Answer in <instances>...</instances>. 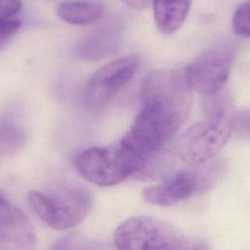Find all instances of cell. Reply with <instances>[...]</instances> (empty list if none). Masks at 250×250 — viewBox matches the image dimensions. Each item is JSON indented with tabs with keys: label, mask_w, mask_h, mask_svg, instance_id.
Returning <instances> with one entry per match:
<instances>
[{
	"label": "cell",
	"mask_w": 250,
	"mask_h": 250,
	"mask_svg": "<svg viewBox=\"0 0 250 250\" xmlns=\"http://www.w3.org/2000/svg\"><path fill=\"white\" fill-rule=\"evenodd\" d=\"M184 74L173 69L148 72L141 85L142 108L119 142L142 156L158 150L179 131L192 104Z\"/></svg>",
	"instance_id": "1"
},
{
	"label": "cell",
	"mask_w": 250,
	"mask_h": 250,
	"mask_svg": "<svg viewBox=\"0 0 250 250\" xmlns=\"http://www.w3.org/2000/svg\"><path fill=\"white\" fill-rule=\"evenodd\" d=\"M208 97L206 119L189 126L176 144V153L191 167L211 160L228 143L232 132L228 98L217 93Z\"/></svg>",
	"instance_id": "2"
},
{
	"label": "cell",
	"mask_w": 250,
	"mask_h": 250,
	"mask_svg": "<svg viewBox=\"0 0 250 250\" xmlns=\"http://www.w3.org/2000/svg\"><path fill=\"white\" fill-rule=\"evenodd\" d=\"M27 200L34 213L50 228L67 229L82 223L89 215L91 194L79 187H63L52 193L28 192Z\"/></svg>",
	"instance_id": "3"
},
{
	"label": "cell",
	"mask_w": 250,
	"mask_h": 250,
	"mask_svg": "<svg viewBox=\"0 0 250 250\" xmlns=\"http://www.w3.org/2000/svg\"><path fill=\"white\" fill-rule=\"evenodd\" d=\"M139 164V156L119 144L92 146L74 158L77 173L87 182L100 187L117 185L132 178Z\"/></svg>",
	"instance_id": "4"
},
{
	"label": "cell",
	"mask_w": 250,
	"mask_h": 250,
	"mask_svg": "<svg viewBox=\"0 0 250 250\" xmlns=\"http://www.w3.org/2000/svg\"><path fill=\"white\" fill-rule=\"evenodd\" d=\"M113 242L121 250L192 248L179 229L150 216H137L121 223L113 232Z\"/></svg>",
	"instance_id": "5"
},
{
	"label": "cell",
	"mask_w": 250,
	"mask_h": 250,
	"mask_svg": "<svg viewBox=\"0 0 250 250\" xmlns=\"http://www.w3.org/2000/svg\"><path fill=\"white\" fill-rule=\"evenodd\" d=\"M223 163L214 161L193 166V169L169 174L154 186L143 191L144 199L152 205L168 207L193 194L211 188L224 172Z\"/></svg>",
	"instance_id": "6"
},
{
	"label": "cell",
	"mask_w": 250,
	"mask_h": 250,
	"mask_svg": "<svg viewBox=\"0 0 250 250\" xmlns=\"http://www.w3.org/2000/svg\"><path fill=\"white\" fill-rule=\"evenodd\" d=\"M233 52L228 45L208 48L185 68L184 77L192 91L207 97L219 92L228 80Z\"/></svg>",
	"instance_id": "7"
},
{
	"label": "cell",
	"mask_w": 250,
	"mask_h": 250,
	"mask_svg": "<svg viewBox=\"0 0 250 250\" xmlns=\"http://www.w3.org/2000/svg\"><path fill=\"white\" fill-rule=\"evenodd\" d=\"M139 66L136 56L123 57L102 66L85 84L83 101L91 110L105 106L134 77Z\"/></svg>",
	"instance_id": "8"
},
{
	"label": "cell",
	"mask_w": 250,
	"mask_h": 250,
	"mask_svg": "<svg viewBox=\"0 0 250 250\" xmlns=\"http://www.w3.org/2000/svg\"><path fill=\"white\" fill-rule=\"evenodd\" d=\"M35 246V230L26 215L0 194V250H27Z\"/></svg>",
	"instance_id": "9"
},
{
	"label": "cell",
	"mask_w": 250,
	"mask_h": 250,
	"mask_svg": "<svg viewBox=\"0 0 250 250\" xmlns=\"http://www.w3.org/2000/svg\"><path fill=\"white\" fill-rule=\"evenodd\" d=\"M123 25L117 20L108 21L87 34L74 47L75 55L83 60L97 61L113 54L122 40Z\"/></svg>",
	"instance_id": "10"
},
{
	"label": "cell",
	"mask_w": 250,
	"mask_h": 250,
	"mask_svg": "<svg viewBox=\"0 0 250 250\" xmlns=\"http://www.w3.org/2000/svg\"><path fill=\"white\" fill-rule=\"evenodd\" d=\"M192 0H154L153 18L163 34L176 32L186 21Z\"/></svg>",
	"instance_id": "11"
},
{
	"label": "cell",
	"mask_w": 250,
	"mask_h": 250,
	"mask_svg": "<svg viewBox=\"0 0 250 250\" xmlns=\"http://www.w3.org/2000/svg\"><path fill=\"white\" fill-rule=\"evenodd\" d=\"M104 8L100 3L89 1H73L62 3L58 9V16L71 24H89L102 18Z\"/></svg>",
	"instance_id": "12"
},
{
	"label": "cell",
	"mask_w": 250,
	"mask_h": 250,
	"mask_svg": "<svg viewBox=\"0 0 250 250\" xmlns=\"http://www.w3.org/2000/svg\"><path fill=\"white\" fill-rule=\"evenodd\" d=\"M24 132L14 125L0 123V152H13L25 143Z\"/></svg>",
	"instance_id": "13"
},
{
	"label": "cell",
	"mask_w": 250,
	"mask_h": 250,
	"mask_svg": "<svg viewBox=\"0 0 250 250\" xmlns=\"http://www.w3.org/2000/svg\"><path fill=\"white\" fill-rule=\"evenodd\" d=\"M232 30L239 36L249 37V2L242 3L232 18Z\"/></svg>",
	"instance_id": "14"
},
{
	"label": "cell",
	"mask_w": 250,
	"mask_h": 250,
	"mask_svg": "<svg viewBox=\"0 0 250 250\" xmlns=\"http://www.w3.org/2000/svg\"><path fill=\"white\" fill-rule=\"evenodd\" d=\"M99 246L95 245L93 240H90L88 237L80 235L78 233H71L69 235H66L62 237L61 240L57 242L56 245H54V248L56 249H79V248H97Z\"/></svg>",
	"instance_id": "15"
},
{
	"label": "cell",
	"mask_w": 250,
	"mask_h": 250,
	"mask_svg": "<svg viewBox=\"0 0 250 250\" xmlns=\"http://www.w3.org/2000/svg\"><path fill=\"white\" fill-rule=\"evenodd\" d=\"M231 131L241 138L249 136V111L248 109L239 110L231 116Z\"/></svg>",
	"instance_id": "16"
},
{
	"label": "cell",
	"mask_w": 250,
	"mask_h": 250,
	"mask_svg": "<svg viewBox=\"0 0 250 250\" xmlns=\"http://www.w3.org/2000/svg\"><path fill=\"white\" fill-rule=\"evenodd\" d=\"M21 8V0H0V21L15 19Z\"/></svg>",
	"instance_id": "17"
},
{
	"label": "cell",
	"mask_w": 250,
	"mask_h": 250,
	"mask_svg": "<svg viewBox=\"0 0 250 250\" xmlns=\"http://www.w3.org/2000/svg\"><path fill=\"white\" fill-rule=\"evenodd\" d=\"M20 26L21 21L17 19L0 21V47L18 31Z\"/></svg>",
	"instance_id": "18"
}]
</instances>
